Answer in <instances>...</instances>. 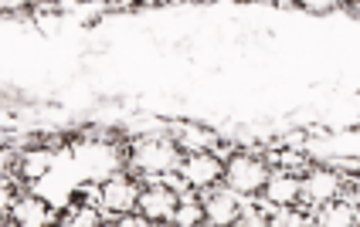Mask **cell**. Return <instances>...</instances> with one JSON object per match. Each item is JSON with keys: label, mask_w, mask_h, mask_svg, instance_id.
Masks as SVG:
<instances>
[{"label": "cell", "mask_w": 360, "mask_h": 227, "mask_svg": "<svg viewBox=\"0 0 360 227\" xmlns=\"http://www.w3.org/2000/svg\"><path fill=\"white\" fill-rule=\"evenodd\" d=\"M350 11H354V14L360 18V0H354V4H350Z\"/></svg>", "instance_id": "20"}, {"label": "cell", "mask_w": 360, "mask_h": 227, "mask_svg": "<svg viewBox=\"0 0 360 227\" xmlns=\"http://www.w3.org/2000/svg\"><path fill=\"white\" fill-rule=\"evenodd\" d=\"M200 217H204V207H198L194 200H184V204L177 207V214H174L177 227H198Z\"/></svg>", "instance_id": "14"}, {"label": "cell", "mask_w": 360, "mask_h": 227, "mask_svg": "<svg viewBox=\"0 0 360 227\" xmlns=\"http://www.w3.org/2000/svg\"><path fill=\"white\" fill-rule=\"evenodd\" d=\"M177 146L191 149L194 156H198V153H207V146H214V132L204 129V125H180L177 129Z\"/></svg>", "instance_id": "11"}, {"label": "cell", "mask_w": 360, "mask_h": 227, "mask_svg": "<svg viewBox=\"0 0 360 227\" xmlns=\"http://www.w3.org/2000/svg\"><path fill=\"white\" fill-rule=\"evenodd\" d=\"M302 11H313V14H326V11H337L340 4L337 0H302Z\"/></svg>", "instance_id": "16"}, {"label": "cell", "mask_w": 360, "mask_h": 227, "mask_svg": "<svg viewBox=\"0 0 360 227\" xmlns=\"http://www.w3.org/2000/svg\"><path fill=\"white\" fill-rule=\"evenodd\" d=\"M14 224L18 227H48V207L38 197H20L14 204Z\"/></svg>", "instance_id": "10"}, {"label": "cell", "mask_w": 360, "mask_h": 227, "mask_svg": "<svg viewBox=\"0 0 360 227\" xmlns=\"http://www.w3.org/2000/svg\"><path fill=\"white\" fill-rule=\"evenodd\" d=\"M269 227H309V221H306V214L292 210V207H279L276 217L269 221Z\"/></svg>", "instance_id": "13"}, {"label": "cell", "mask_w": 360, "mask_h": 227, "mask_svg": "<svg viewBox=\"0 0 360 227\" xmlns=\"http://www.w3.org/2000/svg\"><path fill=\"white\" fill-rule=\"evenodd\" d=\"M99 200L105 210H112V214H129L133 207H140V190L136 184L129 180V177H109L99 190Z\"/></svg>", "instance_id": "3"}, {"label": "cell", "mask_w": 360, "mask_h": 227, "mask_svg": "<svg viewBox=\"0 0 360 227\" xmlns=\"http://www.w3.org/2000/svg\"><path fill=\"white\" fill-rule=\"evenodd\" d=\"M120 227H157V224H153L150 217H126Z\"/></svg>", "instance_id": "19"}, {"label": "cell", "mask_w": 360, "mask_h": 227, "mask_svg": "<svg viewBox=\"0 0 360 227\" xmlns=\"http://www.w3.org/2000/svg\"><path fill=\"white\" fill-rule=\"evenodd\" d=\"M4 227H18V224H7V221H4Z\"/></svg>", "instance_id": "21"}, {"label": "cell", "mask_w": 360, "mask_h": 227, "mask_svg": "<svg viewBox=\"0 0 360 227\" xmlns=\"http://www.w3.org/2000/svg\"><path fill=\"white\" fill-rule=\"evenodd\" d=\"M204 217H207L214 227H231L241 217L238 193H235V190H218V193H211L207 204H204Z\"/></svg>", "instance_id": "5"}, {"label": "cell", "mask_w": 360, "mask_h": 227, "mask_svg": "<svg viewBox=\"0 0 360 227\" xmlns=\"http://www.w3.org/2000/svg\"><path fill=\"white\" fill-rule=\"evenodd\" d=\"M224 180L235 193H255V190H265V184H269V166L255 156H231L224 166Z\"/></svg>", "instance_id": "2"}, {"label": "cell", "mask_w": 360, "mask_h": 227, "mask_svg": "<svg viewBox=\"0 0 360 227\" xmlns=\"http://www.w3.org/2000/svg\"><path fill=\"white\" fill-rule=\"evenodd\" d=\"M300 193H302V180L285 177V173L269 177V184H265V200L272 207H292L300 200Z\"/></svg>", "instance_id": "9"}, {"label": "cell", "mask_w": 360, "mask_h": 227, "mask_svg": "<svg viewBox=\"0 0 360 227\" xmlns=\"http://www.w3.org/2000/svg\"><path fill=\"white\" fill-rule=\"evenodd\" d=\"M133 166L150 173V177H163L170 170H180V156H177V146L170 139H140L133 146Z\"/></svg>", "instance_id": "1"}, {"label": "cell", "mask_w": 360, "mask_h": 227, "mask_svg": "<svg viewBox=\"0 0 360 227\" xmlns=\"http://www.w3.org/2000/svg\"><path fill=\"white\" fill-rule=\"evenodd\" d=\"M79 163L89 170V177H105L112 173L120 156L112 146H102V143H92V146H79Z\"/></svg>", "instance_id": "7"}, {"label": "cell", "mask_w": 360, "mask_h": 227, "mask_svg": "<svg viewBox=\"0 0 360 227\" xmlns=\"http://www.w3.org/2000/svg\"><path fill=\"white\" fill-rule=\"evenodd\" d=\"M302 193L313 200V204H326L340 193V177L333 170H313L306 180H302Z\"/></svg>", "instance_id": "8"}, {"label": "cell", "mask_w": 360, "mask_h": 227, "mask_svg": "<svg viewBox=\"0 0 360 227\" xmlns=\"http://www.w3.org/2000/svg\"><path fill=\"white\" fill-rule=\"evenodd\" d=\"M177 207H180V200L170 186H146L140 193V210H143V217H150V221H167V217H174Z\"/></svg>", "instance_id": "4"}, {"label": "cell", "mask_w": 360, "mask_h": 227, "mask_svg": "<svg viewBox=\"0 0 360 227\" xmlns=\"http://www.w3.org/2000/svg\"><path fill=\"white\" fill-rule=\"evenodd\" d=\"M238 224H241V227H262L265 221H262V214H255V210H241Z\"/></svg>", "instance_id": "18"}, {"label": "cell", "mask_w": 360, "mask_h": 227, "mask_svg": "<svg viewBox=\"0 0 360 227\" xmlns=\"http://www.w3.org/2000/svg\"><path fill=\"white\" fill-rule=\"evenodd\" d=\"M68 227H99V217H96V210H92V207H79V210H75V217L68 221Z\"/></svg>", "instance_id": "15"}, {"label": "cell", "mask_w": 360, "mask_h": 227, "mask_svg": "<svg viewBox=\"0 0 360 227\" xmlns=\"http://www.w3.org/2000/svg\"><path fill=\"white\" fill-rule=\"evenodd\" d=\"M99 227H112V224H99Z\"/></svg>", "instance_id": "22"}, {"label": "cell", "mask_w": 360, "mask_h": 227, "mask_svg": "<svg viewBox=\"0 0 360 227\" xmlns=\"http://www.w3.org/2000/svg\"><path fill=\"white\" fill-rule=\"evenodd\" d=\"M184 170V180L191 186H211V184H218L221 177H224V166H221L218 156H211V153H198V156H191L187 163L180 166Z\"/></svg>", "instance_id": "6"}, {"label": "cell", "mask_w": 360, "mask_h": 227, "mask_svg": "<svg viewBox=\"0 0 360 227\" xmlns=\"http://www.w3.org/2000/svg\"><path fill=\"white\" fill-rule=\"evenodd\" d=\"M357 224V210L350 204H326L320 214V227H354Z\"/></svg>", "instance_id": "12"}, {"label": "cell", "mask_w": 360, "mask_h": 227, "mask_svg": "<svg viewBox=\"0 0 360 227\" xmlns=\"http://www.w3.org/2000/svg\"><path fill=\"white\" fill-rule=\"evenodd\" d=\"M51 163V156H48V153H38V156H31V160H27V170H31V177H38L41 170H44V166Z\"/></svg>", "instance_id": "17"}]
</instances>
